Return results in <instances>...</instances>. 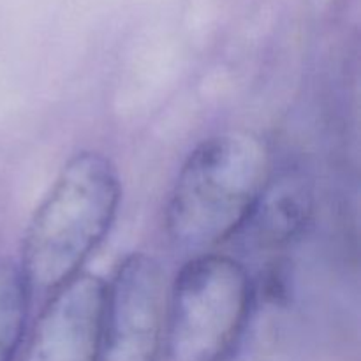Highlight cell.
<instances>
[{"label":"cell","instance_id":"6da1fadb","mask_svg":"<svg viewBox=\"0 0 361 361\" xmlns=\"http://www.w3.org/2000/svg\"><path fill=\"white\" fill-rule=\"evenodd\" d=\"M120 200L118 171L109 157L81 150L67 159L23 236L18 268L30 302H44L81 274L108 236Z\"/></svg>","mask_w":361,"mask_h":361},{"label":"cell","instance_id":"7a4b0ae2","mask_svg":"<svg viewBox=\"0 0 361 361\" xmlns=\"http://www.w3.org/2000/svg\"><path fill=\"white\" fill-rule=\"evenodd\" d=\"M267 141L247 129L204 137L176 175L164 210L169 242L192 256L235 238L271 176Z\"/></svg>","mask_w":361,"mask_h":361},{"label":"cell","instance_id":"3957f363","mask_svg":"<svg viewBox=\"0 0 361 361\" xmlns=\"http://www.w3.org/2000/svg\"><path fill=\"white\" fill-rule=\"evenodd\" d=\"M252 300V279L233 256H192L168 291L164 361H222L235 353Z\"/></svg>","mask_w":361,"mask_h":361},{"label":"cell","instance_id":"277c9868","mask_svg":"<svg viewBox=\"0 0 361 361\" xmlns=\"http://www.w3.org/2000/svg\"><path fill=\"white\" fill-rule=\"evenodd\" d=\"M168 288L161 263L143 252L127 256L106 282L99 361H159Z\"/></svg>","mask_w":361,"mask_h":361},{"label":"cell","instance_id":"5b68a950","mask_svg":"<svg viewBox=\"0 0 361 361\" xmlns=\"http://www.w3.org/2000/svg\"><path fill=\"white\" fill-rule=\"evenodd\" d=\"M106 282L81 271L44 300L20 361H99Z\"/></svg>","mask_w":361,"mask_h":361},{"label":"cell","instance_id":"8992f818","mask_svg":"<svg viewBox=\"0 0 361 361\" xmlns=\"http://www.w3.org/2000/svg\"><path fill=\"white\" fill-rule=\"evenodd\" d=\"M314 208L312 183L303 173H271L235 238L242 240L250 252H281L307 231Z\"/></svg>","mask_w":361,"mask_h":361},{"label":"cell","instance_id":"52a82bcc","mask_svg":"<svg viewBox=\"0 0 361 361\" xmlns=\"http://www.w3.org/2000/svg\"><path fill=\"white\" fill-rule=\"evenodd\" d=\"M18 263L0 261V361H13L21 348L30 307Z\"/></svg>","mask_w":361,"mask_h":361}]
</instances>
